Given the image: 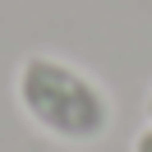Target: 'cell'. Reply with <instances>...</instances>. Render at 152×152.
I'll list each match as a JSON object with an SVG mask.
<instances>
[{
  "label": "cell",
  "instance_id": "1",
  "mask_svg": "<svg viewBox=\"0 0 152 152\" xmlns=\"http://www.w3.org/2000/svg\"><path fill=\"white\" fill-rule=\"evenodd\" d=\"M14 97L23 115L60 143H97L111 129V97L69 60L28 56L14 74Z\"/></svg>",
  "mask_w": 152,
  "mask_h": 152
},
{
  "label": "cell",
  "instance_id": "2",
  "mask_svg": "<svg viewBox=\"0 0 152 152\" xmlns=\"http://www.w3.org/2000/svg\"><path fill=\"white\" fill-rule=\"evenodd\" d=\"M134 152H152V124L134 134Z\"/></svg>",
  "mask_w": 152,
  "mask_h": 152
},
{
  "label": "cell",
  "instance_id": "3",
  "mask_svg": "<svg viewBox=\"0 0 152 152\" xmlns=\"http://www.w3.org/2000/svg\"><path fill=\"white\" fill-rule=\"evenodd\" d=\"M148 120H152V92H148Z\"/></svg>",
  "mask_w": 152,
  "mask_h": 152
}]
</instances>
